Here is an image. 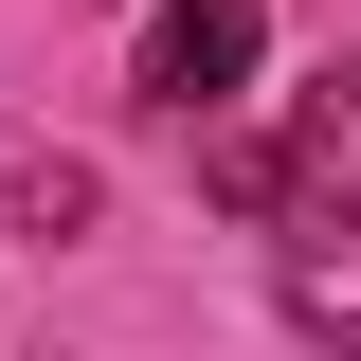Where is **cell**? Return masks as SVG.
I'll use <instances>...</instances> for the list:
<instances>
[{
    "label": "cell",
    "mask_w": 361,
    "mask_h": 361,
    "mask_svg": "<svg viewBox=\"0 0 361 361\" xmlns=\"http://www.w3.org/2000/svg\"><path fill=\"white\" fill-rule=\"evenodd\" d=\"M235 199H253V235H271L289 325H307L325 361H361V54H325V73H307L289 145L235 163Z\"/></svg>",
    "instance_id": "cell-1"
},
{
    "label": "cell",
    "mask_w": 361,
    "mask_h": 361,
    "mask_svg": "<svg viewBox=\"0 0 361 361\" xmlns=\"http://www.w3.org/2000/svg\"><path fill=\"white\" fill-rule=\"evenodd\" d=\"M235 73H253V0H163V18H145V109L199 127Z\"/></svg>",
    "instance_id": "cell-2"
}]
</instances>
